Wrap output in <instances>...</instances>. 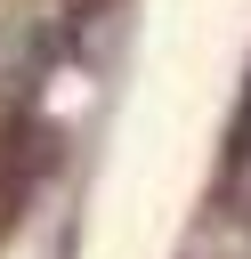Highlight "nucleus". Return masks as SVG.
I'll return each instance as SVG.
<instances>
[{
    "instance_id": "f257e3e1",
    "label": "nucleus",
    "mask_w": 251,
    "mask_h": 259,
    "mask_svg": "<svg viewBox=\"0 0 251 259\" xmlns=\"http://www.w3.org/2000/svg\"><path fill=\"white\" fill-rule=\"evenodd\" d=\"M235 186H243V202H251V154H243V170H235Z\"/></svg>"
}]
</instances>
